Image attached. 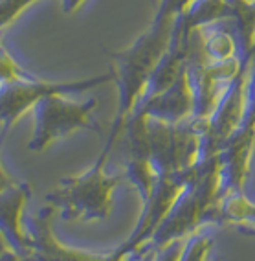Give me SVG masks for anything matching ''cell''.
Listing matches in <instances>:
<instances>
[{"label":"cell","mask_w":255,"mask_h":261,"mask_svg":"<svg viewBox=\"0 0 255 261\" xmlns=\"http://www.w3.org/2000/svg\"><path fill=\"white\" fill-rule=\"evenodd\" d=\"M108 81H114L112 72L74 81H44L30 74L26 77H22V80L4 85L0 89V127H2V136L30 109L35 107L42 98L51 96V94H66L68 96V94L84 92V90L99 87V85L108 83Z\"/></svg>","instance_id":"cell-4"},{"label":"cell","mask_w":255,"mask_h":261,"mask_svg":"<svg viewBox=\"0 0 255 261\" xmlns=\"http://www.w3.org/2000/svg\"><path fill=\"white\" fill-rule=\"evenodd\" d=\"M98 99L72 101L66 94H51L33 107L35 130L30 140L32 151H46L53 142L72 135L77 129H98L92 112Z\"/></svg>","instance_id":"cell-3"},{"label":"cell","mask_w":255,"mask_h":261,"mask_svg":"<svg viewBox=\"0 0 255 261\" xmlns=\"http://www.w3.org/2000/svg\"><path fill=\"white\" fill-rule=\"evenodd\" d=\"M110 145H105L98 162L79 177L63 178L48 201L59 206L63 217H105L110 210V197L121 177H108L105 173Z\"/></svg>","instance_id":"cell-2"},{"label":"cell","mask_w":255,"mask_h":261,"mask_svg":"<svg viewBox=\"0 0 255 261\" xmlns=\"http://www.w3.org/2000/svg\"><path fill=\"white\" fill-rule=\"evenodd\" d=\"M35 2L37 0H0V33Z\"/></svg>","instance_id":"cell-5"},{"label":"cell","mask_w":255,"mask_h":261,"mask_svg":"<svg viewBox=\"0 0 255 261\" xmlns=\"http://www.w3.org/2000/svg\"><path fill=\"white\" fill-rule=\"evenodd\" d=\"M84 2H87V0H63V11H65V13H74V11H77Z\"/></svg>","instance_id":"cell-6"},{"label":"cell","mask_w":255,"mask_h":261,"mask_svg":"<svg viewBox=\"0 0 255 261\" xmlns=\"http://www.w3.org/2000/svg\"><path fill=\"white\" fill-rule=\"evenodd\" d=\"M173 28L175 20L154 19L151 28L141 37L136 39L129 48L110 54L114 59L112 75L120 89V107L108 135V145H114L121 129L127 125V118L138 107L151 75L171 46Z\"/></svg>","instance_id":"cell-1"}]
</instances>
